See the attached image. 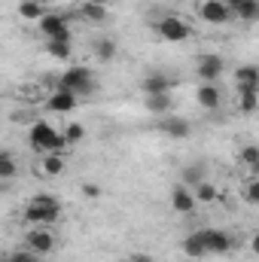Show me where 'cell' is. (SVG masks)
<instances>
[{
  "label": "cell",
  "mask_w": 259,
  "mask_h": 262,
  "mask_svg": "<svg viewBox=\"0 0 259 262\" xmlns=\"http://www.w3.org/2000/svg\"><path fill=\"white\" fill-rule=\"evenodd\" d=\"M21 216L28 226H55L61 220V201L55 195H34L28 198Z\"/></svg>",
  "instance_id": "obj_1"
},
{
  "label": "cell",
  "mask_w": 259,
  "mask_h": 262,
  "mask_svg": "<svg viewBox=\"0 0 259 262\" xmlns=\"http://www.w3.org/2000/svg\"><path fill=\"white\" fill-rule=\"evenodd\" d=\"M156 34L162 37V40H168V43H183V40H189L195 31L192 25L186 21V18H180V15H162L159 21H156Z\"/></svg>",
  "instance_id": "obj_2"
},
{
  "label": "cell",
  "mask_w": 259,
  "mask_h": 262,
  "mask_svg": "<svg viewBox=\"0 0 259 262\" xmlns=\"http://www.w3.org/2000/svg\"><path fill=\"white\" fill-rule=\"evenodd\" d=\"M31 146H34L40 156H43V152H52V149H67L61 131H55L52 125H46V122H34V125H31Z\"/></svg>",
  "instance_id": "obj_3"
},
{
  "label": "cell",
  "mask_w": 259,
  "mask_h": 262,
  "mask_svg": "<svg viewBox=\"0 0 259 262\" xmlns=\"http://www.w3.org/2000/svg\"><path fill=\"white\" fill-rule=\"evenodd\" d=\"M198 235H201V244H204L207 256H226L238 247V238H232L223 229H198Z\"/></svg>",
  "instance_id": "obj_4"
},
{
  "label": "cell",
  "mask_w": 259,
  "mask_h": 262,
  "mask_svg": "<svg viewBox=\"0 0 259 262\" xmlns=\"http://www.w3.org/2000/svg\"><path fill=\"white\" fill-rule=\"evenodd\" d=\"M55 235H52V229L49 226H31L28 232H25V247L34 253V256H46V253H52L55 250Z\"/></svg>",
  "instance_id": "obj_5"
},
{
  "label": "cell",
  "mask_w": 259,
  "mask_h": 262,
  "mask_svg": "<svg viewBox=\"0 0 259 262\" xmlns=\"http://www.w3.org/2000/svg\"><path fill=\"white\" fill-rule=\"evenodd\" d=\"M37 31L46 40H58V43H70V25L61 12H43V18L37 21Z\"/></svg>",
  "instance_id": "obj_6"
},
{
  "label": "cell",
  "mask_w": 259,
  "mask_h": 262,
  "mask_svg": "<svg viewBox=\"0 0 259 262\" xmlns=\"http://www.w3.org/2000/svg\"><path fill=\"white\" fill-rule=\"evenodd\" d=\"M58 89L73 92V95H79V92H92V89H95V76H92L89 67H70V70H64V76L58 79Z\"/></svg>",
  "instance_id": "obj_7"
},
{
  "label": "cell",
  "mask_w": 259,
  "mask_h": 262,
  "mask_svg": "<svg viewBox=\"0 0 259 262\" xmlns=\"http://www.w3.org/2000/svg\"><path fill=\"white\" fill-rule=\"evenodd\" d=\"M223 73H226V61H223L220 55H201V58H198L195 76L201 79V85H217Z\"/></svg>",
  "instance_id": "obj_8"
},
{
  "label": "cell",
  "mask_w": 259,
  "mask_h": 262,
  "mask_svg": "<svg viewBox=\"0 0 259 262\" xmlns=\"http://www.w3.org/2000/svg\"><path fill=\"white\" fill-rule=\"evenodd\" d=\"M195 9H198V18H204L207 25H226V21L232 18L229 6H226L223 0H198Z\"/></svg>",
  "instance_id": "obj_9"
},
{
  "label": "cell",
  "mask_w": 259,
  "mask_h": 262,
  "mask_svg": "<svg viewBox=\"0 0 259 262\" xmlns=\"http://www.w3.org/2000/svg\"><path fill=\"white\" fill-rule=\"evenodd\" d=\"M159 131L168 134V137H174V140H186V137L192 134V125H189V119H183V116H162Z\"/></svg>",
  "instance_id": "obj_10"
},
{
  "label": "cell",
  "mask_w": 259,
  "mask_h": 262,
  "mask_svg": "<svg viewBox=\"0 0 259 262\" xmlns=\"http://www.w3.org/2000/svg\"><path fill=\"white\" fill-rule=\"evenodd\" d=\"M64 168H67L64 149H52V152H43L40 156V171L46 177H58V174H64Z\"/></svg>",
  "instance_id": "obj_11"
},
{
  "label": "cell",
  "mask_w": 259,
  "mask_h": 262,
  "mask_svg": "<svg viewBox=\"0 0 259 262\" xmlns=\"http://www.w3.org/2000/svg\"><path fill=\"white\" fill-rule=\"evenodd\" d=\"M46 110H52V113H70V110H76V95L64 92V89H55L46 98Z\"/></svg>",
  "instance_id": "obj_12"
},
{
  "label": "cell",
  "mask_w": 259,
  "mask_h": 262,
  "mask_svg": "<svg viewBox=\"0 0 259 262\" xmlns=\"http://www.w3.org/2000/svg\"><path fill=\"white\" fill-rule=\"evenodd\" d=\"M235 89L238 92H259V70L253 64H244L235 70Z\"/></svg>",
  "instance_id": "obj_13"
},
{
  "label": "cell",
  "mask_w": 259,
  "mask_h": 262,
  "mask_svg": "<svg viewBox=\"0 0 259 262\" xmlns=\"http://www.w3.org/2000/svg\"><path fill=\"white\" fill-rule=\"evenodd\" d=\"M171 207H174L177 213H192V210H195L192 189H189V186H183V183H177V186L171 189Z\"/></svg>",
  "instance_id": "obj_14"
},
{
  "label": "cell",
  "mask_w": 259,
  "mask_h": 262,
  "mask_svg": "<svg viewBox=\"0 0 259 262\" xmlns=\"http://www.w3.org/2000/svg\"><path fill=\"white\" fill-rule=\"evenodd\" d=\"M171 79L165 76V73H149V76H143V82H140V92L143 95H162V92H171Z\"/></svg>",
  "instance_id": "obj_15"
},
{
  "label": "cell",
  "mask_w": 259,
  "mask_h": 262,
  "mask_svg": "<svg viewBox=\"0 0 259 262\" xmlns=\"http://www.w3.org/2000/svg\"><path fill=\"white\" fill-rule=\"evenodd\" d=\"M195 101H198V107H204V110H220L223 95H220V89H217V85H198Z\"/></svg>",
  "instance_id": "obj_16"
},
{
  "label": "cell",
  "mask_w": 259,
  "mask_h": 262,
  "mask_svg": "<svg viewBox=\"0 0 259 262\" xmlns=\"http://www.w3.org/2000/svg\"><path fill=\"white\" fill-rule=\"evenodd\" d=\"M143 104H146V110L153 116H168L171 107H174V98H171V92H162V95H146Z\"/></svg>",
  "instance_id": "obj_17"
},
{
  "label": "cell",
  "mask_w": 259,
  "mask_h": 262,
  "mask_svg": "<svg viewBox=\"0 0 259 262\" xmlns=\"http://www.w3.org/2000/svg\"><path fill=\"white\" fill-rule=\"evenodd\" d=\"M232 15L241 18V21H247V25H253L259 18V0H238L232 6Z\"/></svg>",
  "instance_id": "obj_18"
},
{
  "label": "cell",
  "mask_w": 259,
  "mask_h": 262,
  "mask_svg": "<svg viewBox=\"0 0 259 262\" xmlns=\"http://www.w3.org/2000/svg\"><path fill=\"white\" fill-rule=\"evenodd\" d=\"M116 52H119V46H116L113 37H98V40H95V58H98V61L107 64V61L116 58Z\"/></svg>",
  "instance_id": "obj_19"
},
{
  "label": "cell",
  "mask_w": 259,
  "mask_h": 262,
  "mask_svg": "<svg viewBox=\"0 0 259 262\" xmlns=\"http://www.w3.org/2000/svg\"><path fill=\"white\" fill-rule=\"evenodd\" d=\"M76 12H79V18H85V21H98V25H101V21H107V15H110V12H107V6L85 3V0H79V9H76Z\"/></svg>",
  "instance_id": "obj_20"
},
{
  "label": "cell",
  "mask_w": 259,
  "mask_h": 262,
  "mask_svg": "<svg viewBox=\"0 0 259 262\" xmlns=\"http://www.w3.org/2000/svg\"><path fill=\"white\" fill-rule=\"evenodd\" d=\"M192 198L195 204H213V201H220V192L210 180H201L198 186H192Z\"/></svg>",
  "instance_id": "obj_21"
},
{
  "label": "cell",
  "mask_w": 259,
  "mask_h": 262,
  "mask_svg": "<svg viewBox=\"0 0 259 262\" xmlns=\"http://www.w3.org/2000/svg\"><path fill=\"white\" fill-rule=\"evenodd\" d=\"M18 177V162L12 152L0 149V180H15Z\"/></svg>",
  "instance_id": "obj_22"
},
{
  "label": "cell",
  "mask_w": 259,
  "mask_h": 262,
  "mask_svg": "<svg viewBox=\"0 0 259 262\" xmlns=\"http://www.w3.org/2000/svg\"><path fill=\"white\" fill-rule=\"evenodd\" d=\"M183 253L189 256V259H204L207 253H204V244H201V235L192 232V235H186L183 238Z\"/></svg>",
  "instance_id": "obj_23"
},
{
  "label": "cell",
  "mask_w": 259,
  "mask_h": 262,
  "mask_svg": "<svg viewBox=\"0 0 259 262\" xmlns=\"http://www.w3.org/2000/svg\"><path fill=\"white\" fill-rule=\"evenodd\" d=\"M43 12H46V6H40L37 0H21V3H18V15H21L25 21H40Z\"/></svg>",
  "instance_id": "obj_24"
},
{
  "label": "cell",
  "mask_w": 259,
  "mask_h": 262,
  "mask_svg": "<svg viewBox=\"0 0 259 262\" xmlns=\"http://www.w3.org/2000/svg\"><path fill=\"white\" fill-rule=\"evenodd\" d=\"M238 159H241V165H247V171L256 177L259 171V146H253V143H247L241 152H238Z\"/></svg>",
  "instance_id": "obj_25"
},
{
  "label": "cell",
  "mask_w": 259,
  "mask_h": 262,
  "mask_svg": "<svg viewBox=\"0 0 259 262\" xmlns=\"http://www.w3.org/2000/svg\"><path fill=\"white\" fill-rule=\"evenodd\" d=\"M46 52L52 58H61V61H70L73 58V46L70 43H58V40H46Z\"/></svg>",
  "instance_id": "obj_26"
},
{
  "label": "cell",
  "mask_w": 259,
  "mask_h": 262,
  "mask_svg": "<svg viewBox=\"0 0 259 262\" xmlns=\"http://www.w3.org/2000/svg\"><path fill=\"white\" fill-rule=\"evenodd\" d=\"M201 180H207L201 165H189V168H183V174H180V183H183V186H189V189H192V186H198Z\"/></svg>",
  "instance_id": "obj_27"
},
{
  "label": "cell",
  "mask_w": 259,
  "mask_h": 262,
  "mask_svg": "<svg viewBox=\"0 0 259 262\" xmlns=\"http://www.w3.org/2000/svg\"><path fill=\"white\" fill-rule=\"evenodd\" d=\"M61 137H64L67 146H70V143H79V140L85 137V125H79V122H70V125H64Z\"/></svg>",
  "instance_id": "obj_28"
},
{
  "label": "cell",
  "mask_w": 259,
  "mask_h": 262,
  "mask_svg": "<svg viewBox=\"0 0 259 262\" xmlns=\"http://www.w3.org/2000/svg\"><path fill=\"white\" fill-rule=\"evenodd\" d=\"M241 98H238V107H241V113H253L259 104V92H238Z\"/></svg>",
  "instance_id": "obj_29"
},
{
  "label": "cell",
  "mask_w": 259,
  "mask_h": 262,
  "mask_svg": "<svg viewBox=\"0 0 259 262\" xmlns=\"http://www.w3.org/2000/svg\"><path fill=\"white\" fill-rule=\"evenodd\" d=\"M244 198H247V204H259V180L250 174L247 177V186H244Z\"/></svg>",
  "instance_id": "obj_30"
},
{
  "label": "cell",
  "mask_w": 259,
  "mask_h": 262,
  "mask_svg": "<svg viewBox=\"0 0 259 262\" xmlns=\"http://www.w3.org/2000/svg\"><path fill=\"white\" fill-rule=\"evenodd\" d=\"M37 256L31 253V250H25V253H9L6 259H0V262H34Z\"/></svg>",
  "instance_id": "obj_31"
},
{
  "label": "cell",
  "mask_w": 259,
  "mask_h": 262,
  "mask_svg": "<svg viewBox=\"0 0 259 262\" xmlns=\"http://www.w3.org/2000/svg\"><path fill=\"white\" fill-rule=\"evenodd\" d=\"M79 192H82L85 198H98V195H101V189H98L95 183H82V189H79Z\"/></svg>",
  "instance_id": "obj_32"
},
{
  "label": "cell",
  "mask_w": 259,
  "mask_h": 262,
  "mask_svg": "<svg viewBox=\"0 0 259 262\" xmlns=\"http://www.w3.org/2000/svg\"><path fill=\"white\" fill-rule=\"evenodd\" d=\"M128 262H153V256L149 253H131Z\"/></svg>",
  "instance_id": "obj_33"
},
{
  "label": "cell",
  "mask_w": 259,
  "mask_h": 262,
  "mask_svg": "<svg viewBox=\"0 0 259 262\" xmlns=\"http://www.w3.org/2000/svg\"><path fill=\"white\" fill-rule=\"evenodd\" d=\"M85 3H98V6H107L110 0H85Z\"/></svg>",
  "instance_id": "obj_34"
},
{
  "label": "cell",
  "mask_w": 259,
  "mask_h": 262,
  "mask_svg": "<svg viewBox=\"0 0 259 262\" xmlns=\"http://www.w3.org/2000/svg\"><path fill=\"white\" fill-rule=\"evenodd\" d=\"M37 3H40V6H49V3H55V0H37Z\"/></svg>",
  "instance_id": "obj_35"
},
{
  "label": "cell",
  "mask_w": 259,
  "mask_h": 262,
  "mask_svg": "<svg viewBox=\"0 0 259 262\" xmlns=\"http://www.w3.org/2000/svg\"><path fill=\"white\" fill-rule=\"evenodd\" d=\"M34 262H40V256H37V259H34Z\"/></svg>",
  "instance_id": "obj_36"
}]
</instances>
